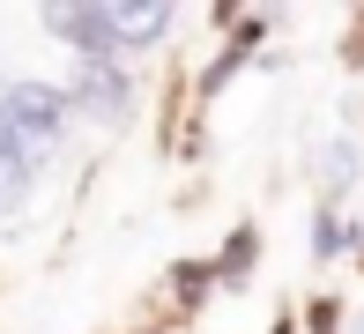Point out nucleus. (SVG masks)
Here are the masks:
<instances>
[{
	"label": "nucleus",
	"instance_id": "f257e3e1",
	"mask_svg": "<svg viewBox=\"0 0 364 334\" xmlns=\"http://www.w3.org/2000/svg\"><path fill=\"white\" fill-rule=\"evenodd\" d=\"M68 112H75V90H60V82H30V75H15L8 82V119L15 134L30 141V156H53V141L68 134Z\"/></svg>",
	"mask_w": 364,
	"mask_h": 334
},
{
	"label": "nucleus",
	"instance_id": "f03ea898",
	"mask_svg": "<svg viewBox=\"0 0 364 334\" xmlns=\"http://www.w3.org/2000/svg\"><path fill=\"white\" fill-rule=\"evenodd\" d=\"M45 30L53 38H68L82 67H119V38H112V23H105V0H75V8H45Z\"/></svg>",
	"mask_w": 364,
	"mask_h": 334
},
{
	"label": "nucleus",
	"instance_id": "7ed1b4c3",
	"mask_svg": "<svg viewBox=\"0 0 364 334\" xmlns=\"http://www.w3.org/2000/svg\"><path fill=\"white\" fill-rule=\"evenodd\" d=\"M105 23L119 38V53H141V45H156L171 30V8L164 0H105Z\"/></svg>",
	"mask_w": 364,
	"mask_h": 334
},
{
	"label": "nucleus",
	"instance_id": "20e7f679",
	"mask_svg": "<svg viewBox=\"0 0 364 334\" xmlns=\"http://www.w3.org/2000/svg\"><path fill=\"white\" fill-rule=\"evenodd\" d=\"M30 171H38V156H30V141L8 119V75H0V208H15L30 193Z\"/></svg>",
	"mask_w": 364,
	"mask_h": 334
}]
</instances>
